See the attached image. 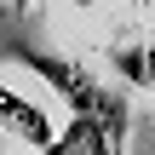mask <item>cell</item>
<instances>
[{
  "label": "cell",
  "mask_w": 155,
  "mask_h": 155,
  "mask_svg": "<svg viewBox=\"0 0 155 155\" xmlns=\"http://www.w3.org/2000/svg\"><path fill=\"white\" fill-rule=\"evenodd\" d=\"M0 127L23 144V150L46 155L52 144H58V127H52V115L35 104V98H23V92H12L6 81H0Z\"/></svg>",
  "instance_id": "7a4b0ae2"
},
{
  "label": "cell",
  "mask_w": 155,
  "mask_h": 155,
  "mask_svg": "<svg viewBox=\"0 0 155 155\" xmlns=\"http://www.w3.org/2000/svg\"><path fill=\"white\" fill-rule=\"evenodd\" d=\"M109 69H121V81L144 86V92L155 98V35L127 40V46H109Z\"/></svg>",
  "instance_id": "3957f363"
},
{
  "label": "cell",
  "mask_w": 155,
  "mask_h": 155,
  "mask_svg": "<svg viewBox=\"0 0 155 155\" xmlns=\"http://www.w3.org/2000/svg\"><path fill=\"white\" fill-rule=\"evenodd\" d=\"M12 58H23L58 98H63V132L46 155H127L132 132V98L104 81L98 69H86L69 52H46V46H12Z\"/></svg>",
  "instance_id": "6da1fadb"
}]
</instances>
